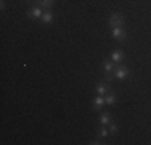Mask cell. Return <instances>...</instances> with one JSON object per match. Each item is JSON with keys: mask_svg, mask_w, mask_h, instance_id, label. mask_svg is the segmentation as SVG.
I'll return each instance as SVG.
<instances>
[{"mask_svg": "<svg viewBox=\"0 0 151 145\" xmlns=\"http://www.w3.org/2000/svg\"><path fill=\"white\" fill-rule=\"evenodd\" d=\"M106 102H105V95H96L95 99L92 100V108L93 111H96V113H100V111L105 108Z\"/></svg>", "mask_w": 151, "mask_h": 145, "instance_id": "52a82bcc", "label": "cell"}, {"mask_svg": "<svg viewBox=\"0 0 151 145\" xmlns=\"http://www.w3.org/2000/svg\"><path fill=\"white\" fill-rule=\"evenodd\" d=\"M88 144H90V145H105V144H108V142H105V139H100V137H96V139L90 140Z\"/></svg>", "mask_w": 151, "mask_h": 145, "instance_id": "9a60e30c", "label": "cell"}, {"mask_svg": "<svg viewBox=\"0 0 151 145\" xmlns=\"http://www.w3.org/2000/svg\"><path fill=\"white\" fill-rule=\"evenodd\" d=\"M109 123H113V116H111L109 111H100L98 113V124L100 126H108Z\"/></svg>", "mask_w": 151, "mask_h": 145, "instance_id": "9c48e42d", "label": "cell"}, {"mask_svg": "<svg viewBox=\"0 0 151 145\" xmlns=\"http://www.w3.org/2000/svg\"><path fill=\"white\" fill-rule=\"evenodd\" d=\"M24 2H26V3H29V5H31V3L34 2V0H24Z\"/></svg>", "mask_w": 151, "mask_h": 145, "instance_id": "e0dca14e", "label": "cell"}, {"mask_svg": "<svg viewBox=\"0 0 151 145\" xmlns=\"http://www.w3.org/2000/svg\"><path fill=\"white\" fill-rule=\"evenodd\" d=\"M111 134H109V128L108 126H100L98 130H96V137H100V139H108Z\"/></svg>", "mask_w": 151, "mask_h": 145, "instance_id": "4fadbf2b", "label": "cell"}, {"mask_svg": "<svg viewBox=\"0 0 151 145\" xmlns=\"http://www.w3.org/2000/svg\"><path fill=\"white\" fill-rule=\"evenodd\" d=\"M32 3H35V5L42 7L44 10H50L53 5H55V0H34Z\"/></svg>", "mask_w": 151, "mask_h": 145, "instance_id": "7c38bea8", "label": "cell"}, {"mask_svg": "<svg viewBox=\"0 0 151 145\" xmlns=\"http://www.w3.org/2000/svg\"><path fill=\"white\" fill-rule=\"evenodd\" d=\"M109 90H113V87H111V82H108V81H100V82H96V86H95V92H96V95H106Z\"/></svg>", "mask_w": 151, "mask_h": 145, "instance_id": "8992f818", "label": "cell"}, {"mask_svg": "<svg viewBox=\"0 0 151 145\" xmlns=\"http://www.w3.org/2000/svg\"><path fill=\"white\" fill-rule=\"evenodd\" d=\"M53 21H55V13H53V10H45L44 14H42L40 18V23L44 24V26H50V24H53Z\"/></svg>", "mask_w": 151, "mask_h": 145, "instance_id": "ba28073f", "label": "cell"}, {"mask_svg": "<svg viewBox=\"0 0 151 145\" xmlns=\"http://www.w3.org/2000/svg\"><path fill=\"white\" fill-rule=\"evenodd\" d=\"M130 79V68L124 66V65H116V70H114V81L122 82Z\"/></svg>", "mask_w": 151, "mask_h": 145, "instance_id": "7a4b0ae2", "label": "cell"}, {"mask_svg": "<svg viewBox=\"0 0 151 145\" xmlns=\"http://www.w3.org/2000/svg\"><path fill=\"white\" fill-rule=\"evenodd\" d=\"M105 102H106L108 107H114V105L117 103V95H116V92H114V90H109V92L105 95Z\"/></svg>", "mask_w": 151, "mask_h": 145, "instance_id": "8fae6325", "label": "cell"}, {"mask_svg": "<svg viewBox=\"0 0 151 145\" xmlns=\"http://www.w3.org/2000/svg\"><path fill=\"white\" fill-rule=\"evenodd\" d=\"M109 58H111V60H113L116 65H121L122 61H124L125 55H124V52H122L121 49H116V50H113V52L109 53Z\"/></svg>", "mask_w": 151, "mask_h": 145, "instance_id": "30bf717a", "label": "cell"}, {"mask_svg": "<svg viewBox=\"0 0 151 145\" xmlns=\"http://www.w3.org/2000/svg\"><path fill=\"white\" fill-rule=\"evenodd\" d=\"M108 128H109V134H111V136H117V134H119V126H117L116 124V123H109V124H108Z\"/></svg>", "mask_w": 151, "mask_h": 145, "instance_id": "5bb4252c", "label": "cell"}, {"mask_svg": "<svg viewBox=\"0 0 151 145\" xmlns=\"http://www.w3.org/2000/svg\"><path fill=\"white\" fill-rule=\"evenodd\" d=\"M5 0H2V2H0V10H2V12H5Z\"/></svg>", "mask_w": 151, "mask_h": 145, "instance_id": "2e32d148", "label": "cell"}, {"mask_svg": "<svg viewBox=\"0 0 151 145\" xmlns=\"http://www.w3.org/2000/svg\"><path fill=\"white\" fill-rule=\"evenodd\" d=\"M101 70L105 71V81L113 82L114 81V70H116V63L111 58H105L101 61Z\"/></svg>", "mask_w": 151, "mask_h": 145, "instance_id": "6da1fadb", "label": "cell"}, {"mask_svg": "<svg viewBox=\"0 0 151 145\" xmlns=\"http://www.w3.org/2000/svg\"><path fill=\"white\" fill-rule=\"evenodd\" d=\"M108 24L111 28H122L125 24V18L119 12H113L109 14V18H108Z\"/></svg>", "mask_w": 151, "mask_h": 145, "instance_id": "277c9868", "label": "cell"}, {"mask_svg": "<svg viewBox=\"0 0 151 145\" xmlns=\"http://www.w3.org/2000/svg\"><path fill=\"white\" fill-rule=\"evenodd\" d=\"M44 12H45V10L42 8V7L35 5V3H31L29 10H27V13H26V16L29 18V20H32V21H40Z\"/></svg>", "mask_w": 151, "mask_h": 145, "instance_id": "3957f363", "label": "cell"}, {"mask_svg": "<svg viewBox=\"0 0 151 145\" xmlns=\"http://www.w3.org/2000/svg\"><path fill=\"white\" fill-rule=\"evenodd\" d=\"M111 37L114 41H117L119 44H125L127 42V31L122 28H111Z\"/></svg>", "mask_w": 151, "mask_h": 145, "instance_id": "5b68a950", "label": "cell"}]
</instances>
